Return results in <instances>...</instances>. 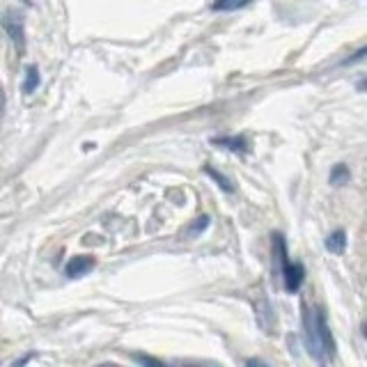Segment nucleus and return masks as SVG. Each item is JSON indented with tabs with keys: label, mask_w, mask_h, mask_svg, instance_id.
<instances>
[{
	"label": "nucleus",
	"mask_w": 367,
	"mask_h": 367,
	"mask_svg": "<svg viewBox=\"0 0 367 367\" xmlns=\"http://www.w3.org/2000/svg\"><path fill=\"white\" fill-rule=\"evenodd\" d=\"M280 273H283V283L289 294H296L298 289H301L303 280H305V269L301 262H287L283 269H280Z\"/></svg>",
	"instance_id": "nucleus-3"
},
{
	"label": "nucleus",
	"mask_w": 367,
	"mask_h": 367,
	"mask_svg": "<svg viewBox=\"0 0 367 367\" xmlns=\"http://www.w3.org/2000/svg\"><path fill=\"white\" fill-rule=\"evenodd\" d=\"M96 367H120V365H115V363H101V365H96Z\"/></svg>",
	"instance_id": "nucleus-16"
},
{
	"label": "nucleus",
	"mask_w": 367,
	"mask_h": 367,
	"mask_svg": "<svg viewBox=\"0 0 367 367\" xmlns=\"http://www.w3.org/2000/svg\"><path fill=\"white\" fill-rule=\"evenodd\" d=\"M326 250L328 253H333V255H342L346 250V232L342 227L331 232V235L326 237Z\"/></svg>",
	"instance_id": "nucleus-6"
},
{
	"label": "nucleus",
	"mask_w": 367,
	"mask_h": 367,
	"mask_svg": "<svg viewBox=\"0 0 367 367\" xmlns=\"http://www.w3.org/2000/svg\"><path fill=\"white\" fill-rule=\"evenodd\" d=\"M250 0H214L211 3V12H237V9L246 7Z\"/></svg>",
	"instance_id": "nucleus-9"
},
{
	"label": "nucleus",
	"mask_w": 367,
	"mask_h": 367,
	"mask_svg": "<svg viewBox=\"0 0 367 367\" xmlns=\"http://www.w3.org/2000/svg\"><path fill=\"white\" fill-rule=\"evenodd\" d=\"M184 367H218V365H184Z\"/></svg>",
	"instance_id": "nucleus-17"
},
{
	"label": "nucleus",
	"mask_w": 367,
	"mask_h": 367,
	"mask_svg": "<svg viewBox=\"0 0 367 367\" xmlns=\"http://www.w3.org/2000/svg\"><path fill=\"white\" fill-rule=\"evenodd\" d=\"M205 175L211 179V181H216L220 191H225V193H235V184H232L223 172H218L216 168H211V166H205Z\"/></svg>",
	"instance_id": "nucleus-8"
},
{
	"label": "nucleus",
	"mask_w": 367,
	"mask_h": 367,
	"mask_svg": "<svg viewBox=\"0 0 367 367\" xmlns=\"http://www.w3.org/2000/svg\"><path fill=\"white\" fill-rule=\"evenodd\" d=\"M303 328H305V346L307 354L315 361H333L335 358V340L328 328L326 315L322 307H307L303 312Z\"/></svg>",
	"instance_id": "nucleus-1"
},
{
	"label": "nucleus",
	"mask_w": 367,
	"mask_h": 367,
	"mask_svg": "<svg viewBox=\"0 0 367 367\" xmlns=\"http://www.w3.org/2000/svg\"><path fill=\"white\" fill-rule=\"evenodd\" d=\"M365 57H367V46H361V48H356V51H354L349 57H344V60H342V67L354 64V62H361V60H365Z\"/></svg>",
	"instance_id": "nucleus-12"
},
{
	"label": "nucleus",
	"mask_w": 367,
	"mask_h": 367,
	"mask_svg": "<svg viewBox=\"0 0 367 367\" xmlns=\"http://www.w3.org/2000/svg\"><path fill=\"white\" fill-rule=\"evenodd\" d=\"M351 179V172L346 168V163H335L331 168V175H328V181H331V186H344V184H349Z\"/></svg>",
	"instance_id": "nucleus-7"
},
{
	"label": "nucleus",
	"mask_w": 367,
	"mask_h": 367,
	"mask_svg": "<svg viewBox=\"0 0 367 367\" xmlns=\"http://www.w3.org/2000/svg\"><path fill=\"white\" fill-rule=\"evenodd\" d=\"M356 90H358V92H367V76H365V79H361L358 83H356Z\"/></svg>",
	"instance_id": "nucleus-15"
},
{
	"label": "nucleus",
	"mask_w": 367,
	"mask_h": 367,
	"mask_svg": "<svg viewBox=\"0 0 367 367\" xmlns=\"http://www.w3.org/2000/svg\"><path fill=\"white\" fill-rule=\"evenodd\" d=\"M40 69L37 67H30V69L26 72V81H23V94H33L37 88H40Z\"/></svg>",
	"instance_id": "nucleus-10"
},
{
	"label": "nucleus",
	"mask_w": 367,
	"mask_h": 367,
	"mask_svg": "<svg viewBox=\"0 0 367 367\" xmlns=\"http://www.w3.org/2000/svg\"><path fill=\"white\" fill-rule=\"evenodd\" d=\"M133 361H136L140 367H170L168 363H163V361L154 358V356H147V354H133Z\"/></svg>",
	"instance_id": "nucleus-11"
},
{
	"label": "nucleus",
	"mask_w": 367,
	"mask_h": 367,
	"mask_svg": "<svg viewBox=\"0 0 367 367\" xmlns=\"http://www.w3.org/2000/svg\"><path fill=\"white\" fill-rule=\"evenodd\" d=\"M0 26H3L5 35L9 37V42H12L16 55H23L26 53V21H23V14L16 12V9H7V12L0 16Z\"/></svg>",
	"instance_id": "nucleus-2"
},
{
	"label": "nucleus",
	"mask_w": 367,
	"mask_h": 367,
	"mask_svg": "<svg viewBox=\"0 0 367 367\" xmlns=\"http://www.w3.org/2000/svg\"><path fill=\"white\" fill-rule=\"evenodd\" d=\"M21 3H26V5H30V0H21Z\"/></svg>",
	"instance_id": "nucleus-18"
},
{
	"label": "nucleus",
	"mask_w": 367,
	"mask_h": 367,
	"mask_svg": "<svg viewBox=\"0 0 367 367\" xmlns=\"http://www.w3.org/2000/svg\"><path fill=\"white\" fill-rule=\"evenodd\" d=\"M207 227H209V216H200L198 223H193L188 227V232H191V235H200V232H205Z\"/></svg>",
	"instance_id": "nucleus-13"
},
{
	"label": "nucleus",
	"mask_w": 367,
	"mask_h": 367,
	"mask_svg": "<svg viewBox=\"0 0 367 367\" xmlns=\"http://www.w3.org/2000/svg\"><path fill=\"white\" fill-rule=\"evenodd\" d=\"M211 142H214L216 147L230 149L235 154H246L248 152V140L244 136H223V138H214Z\"/></svg>",
	"instance_id": "nucleus-5"
},
{
	"label": "nucleus",
	"mask_w": 367,
	"mask_h": 367,
	"mask_svg": "<svg viewBox=\"0 0 367 367\" xmlns=\"http://www.w3.org/2000/svg\"><path fill=\"white\" fill-rule=\"evenodd\" d=\"M92 269H94V257H90V255H76V257L69 259V262H67L64 273L69 276V278H81L85 273H90Z\"/></svg>",
	"instance_id": "nucleus-4"
},
{
	"label": "nucleus",
	"mask_w": 367,
	"mask_h": 367,
	"mask_svg": "<svg viewBox=\"0 0 367 367\" xmlns=\"http://www.w3.org/2000/svg\"><path fill=\"white\" fill-rule=\"evenodd\" d=\"M246 367H271V365H266L264 361H259V358H248Z\"/></svg>",
	"instance_id": "nucleus-14"
}]
</instances>
